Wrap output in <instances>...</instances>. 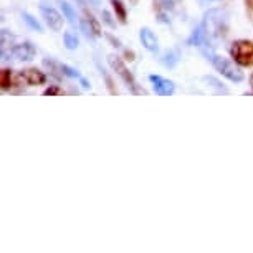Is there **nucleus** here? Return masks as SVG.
<instances>
[{"instance_id":"nucleus-1","label":"nucleus","mask_w":253,"mask_h":253,"mask_svg":"<svg viewBox=\"0 0 253 253\" xmlns=\"http://www.w3.org/2000/svg\"><path fill=\"white\" fill-rule=\"evenodd\" d=\"M202 53H204L205 58L213 65V68H215L218 73H220L223 78H227L228 81L240 83V81H243V78H245V76H243V71L238 70L230 60L223 58V56L213 53V51H210V50H202Z\"/></svg>"},{"instance_id":"nucleus-2","label":"nucleus","mask_w":253,"mask_h":253,"mask_svg":"<svg viewBox=\"0 0 253 253\" xmlns=\"http://www.w3.org/2000/svg\"><path fill=\"white\" fill-rule=\"evenodd\" d=\"M108 63L109 66L114 70V73H116L119 78L123 80V83L126 84L127 89L132 93V94H146V91L139 86V83L136 81L134 75L131 73L129 68H127L126 65H124V61L119 58L116 55H109L108 56Z\"/></svg>"},{"instance_id":"nucleus-3","label":"nucleus","mask_w":253,"mask_h":253,"mask_svg":"<svg viewBox=\"0 0 253 253\" xmlns=\"http://www.w3.org/2000/svg\"><path fill=\"white\" fill-rule=\"evenodd\" d=\"M230 55L237 65L243 68L253 66V42L250 40H235L230 46Z\"/></svg>"},{"instance_id":"nucleus-4","label":"nucleus","mask_w":253,"mask_h":253,"mask_svg":"<svg viewBox=\"0 0 253 253\" xmlns=\"http://www.w3.org/2000/svg\"><path fill=\"white\" fill-rule=\"evenodd\" d=\"M40 12H42V15H43V18H45V23L50 27V30H53V32L63 30V23H65L63 18H65V15H61L56 8L48 5V3L42 2L40 3Z\"/></svg>"},{"instance_id":"nucleus-5","label":"nucleus","mask_w":253,"mask_h":253,"mask_svg":"<svg viewBox=\"0 0 253 253\" xmlns=\"http://www.w3.org/2000/svg\"><path fill=\"white\" fill-rule=\"evenodd\" d=\"M17 80L27 83L28 86H40V84L46 83V75L43 73V71H40L37 68H27V70H22L20 73H18Z\"/></svg>"},{"instance_id":"nucleus-6","label":"nucleus","mask_w":253,"mask_h":253,"mask_svg":"<svg viewBox=\"0 0 253 253\" xmlns=\"http://www.w3.org/2000/svg\"><path fill=\"white\" fill-rule=\"evenodd\" d=\"M149 81L152 83L154 91L159 94V96H172L175 91V84L172 81L162 78L159 75H149Z\"/></svg>"},{"instance_id":"nucleus-7","label":"nucleus","mask_w":253,"mask_h":253,"mask_svg":"<svg viewBox=\"0 0 253 253\" xmlns=\"http://www.w3.org/2000/svg\"><path fill=\"white\" fill-rule=\"evenodd\" d=\"M10 53L13 58H17L20 61H32L37 56V48L30 42H25V43H18L15 46H12Z\"/></svg>"},{"instance_id":"nucleus-8","label":"nucleus","mask_w":253,"mask_h":253,"mask_svg":"<svg viewBox=\"0 0 253 253\" xmlns=\"http://www.w3.org/2000/svg\"><path fill=\"white\" fill-rule=\"evenodd\" d=\"M139 38H141V43L144 46L146 50L152 51V53H157L159 51V42H157V37L154 35V32L151 28H141L139 32Z\"/></svg>"},{"instance_id":"nucleus-9","label":"nucleus","mask_w":253,"mask_h":253,"mask_svg":"<svg viewBox=\"0 0 253 253\" xmlns=\"http://www.w3.org/2000/svg\"><path fill=\"white\" fill-rule=\"evenodd\" d=\"M207 38H209V30H207V27H205V23L202 22L192 32V35L189 37L187 43L192 45V46H200V45H204L205 42H207Z\"/></svg>"},{"instance_id":"nucleus-10","label":"nucleus","mask_w":253,"mask_h":253,"mask_svg":"<svg viewBox=\"0 0 253 253\" xmlns=\"http://www.w3.org/2000/svg\"><path fill=\"white\" fill-rule=\"evenodd\" d=\"M154 10L159 17V22L169 23V18H167V12L172 10V2L170 0H154Z\"/></svg>"},{"instance_id":"nucleus-11","label":"nucleus","mask_w":253,"mask_h":253,"mask_svg":"<svg viewBox=\"0 0 253 253\" xmlns=\"http://www.w3.org/2000/svg\"><path fill=\"white\" fill-rule=\"evenodd\" d=\"M113 5V10L116 13V18L119 22L123 23V25H126L127 23V10H126V5L121 2V0H109Z\"/></svg>"},{"instance_id":"nucleus-12","label":"nucleus","mask_w":253,"mask_h":253,"mask_svg":"<svg viewBox=\"0 0 253 253\" xmlns=\"http://www.w3.org/2000/svg\"><path fill=\"white\" fill-rule=\"evenodd\" d=\"M56 3L60 5L61 12H63V15H65L66 20H68L71 25H76V12H75L73 5H70L66 0H56Z\"/></svg>"},{"instance_id":"nucleus-13","label":"nucleus","mask_w":253,"mask_h":253,"mask_svg":"<svg viewBox=\"0 0 253 253\" xmlns=\"http://www.w3.org/2000/svg\"><path fill=\"white\" fill-rule=\"evenodd\" d=\"M61 68H63V73H65L66 76H70V78H76V80H80L81 86H83L84 89H89V88H91V84H89V81H88V80H84L83 76H81V75L78 73V70L71 68L70 65H61Z\"/></svg>"},{"instance_id":"nucleus-14","label":"nucleus","mask_w":253,"mask_h":253,"mask_svg":"<svg viewBox=\"0 0 253 253\" xmlns=\"http://www.w3.org/2000/svg\"><path fill=\"white\" fill-rule=\"evenodd\" d=\"M13 86V76H12V70L10 68H3L0 71V88L3 91H8Z\"/></svg>"},{"instance_id":"nucleus-15","label":"nucleus","mask_w":253,"mask_h":253,"mask_svg":"<svg viewBox=\"0 0 253 253\" xmlns=\"http://www.w3.org/2000/svg\"><path fill=\"white\" fill-rule=\"evenodd\" d=\"M179 58H180V55L177 50H169L164 56H162V63L166 66H169V68H174V66L179 63Z\"/></svg>"},{"instance_id":"nucleus-16","label":"nucleus","mask_w":253,"mask_h":253,"mask_svg":"<svg viewBox=\"0 0 253 253\" xmlns=\"http://www.w3.org/2000/svg\"><path fill=\"white\" fill-rule=\"evenodd\" d=\"M63 43L68 50H76L80 46V40L73 32H65L63 33Z\"/></svg>"},{"instance_id":"nucleus-17","label":"nucleus","mask_w":253,"mask_h":253,"mask_svg":"<svg viewBox=\"0 0 253 253\" xmlns=\"http://www.w3.org/2000/svg\"><path fill=\"white\" fill-rule=\"evenodd\" d=\"M43 65L46 66V68H50L51 75H53L56 80H61V76L65 75V73H63V68H61V65L55 63L53 60H50V58H45V60H43Z\"/></svg>"},{"instance_id":"nucleus-18","label":"nucleus","mask_w":253,"mask_h":253,"mask_svg":"<svg viewBox=\"0 0 253 253\" xmlns=\"http://www.w3.org/2000/svg\"><path fill=\"white\" fill-rule=\"evenodd\" d=\"M22 17H23V22H25L27 25L32 28V30H35V32H38V33H42V32H43V27L40 25V22H38L35 17H32L30 13L23 12V15H22Z\"/></svg>"},{"instance_id":"nucleus-19","label":"nucleus","mask_w":253,"mask_h":253,"mask_svg":"<svg viewBox=\"0 0 253 253\" xmlns=\"http://www.w3.org/2000/svg\"><path fill=\"white\" fill-rule=\"evenodd\" d=\"M80 28L83 30V33H84V37L88 38V40H93L94 37V32H93V28H91V25H89V22H88V18L84 17V18H81L80 20Z\"/></svg>"},{"instance_id":"nucleus-20","label":"nucleus","mask_w":253,"mask_h":253,"mask_svg":"<svg viewBox=\"0 0 253 253\" xmlns=\"http://www.w3.org/2000/svg\"><path fill=\"white\" fill-rule=\"evenodd\" d=\"M84 10V15H86V18H88V22H89V25H91V28H93V32H94V35L96 37H101L103 35V32H101V27H99V23H98V20L94 18L91 13H89L86 8H83Z\"/></svg>"},{"instance_id":"nucleus-21","label":"nucleus","mask_w":253,"mask_h":253,"mask_svg":"<svg viewBox=\"0 0 253 253\" xmlns=\"http://www.w3.org/2000/svg\"><path fill=\"white\" fill-rule=\"evenodd\" d=\"M98 68H99V71H101L104 81H106V86L109 89V93H111V94H118V89H116V86H114V81L111 80V76L106 73V70H104L103 66H99V63H98Z\"/></svg>"},{"instance_id":"nucleus-22","label":"nucleus","mask_w":253,"mask_h":253,"mask_svg":"<svg viewBox=\"0 0 253 253\" xmlns=\"http://www.w3.org/2000/svg\"><path fill=\"white\" fill-rule=\"evenodd\" d=\"M101 15H103V22L106 23L108 27H111V28L116 27V22H114L113 18H111V15H109V12H108V10H103V12H101Z\"/></svg>"},{"instance_id":"nucleus-23","label":"nucleus","mask_w":253,"mask_h":253,"mask_svg":"<svg viewBox=\"0 0 253 253\" xmlns=\"http://www.w3.org/2000/svg\"><path fill=\"white\" fill-rule=\"evenodd\" d=\"M205 81H209V83H212V86H213V88H217L220 93H227V88H223L222 84L218 83V81H217L215 78H210V76H207V78H205Z\"/></svg>"},{"instance_id":"nucleus-24","label":"nucleus","mask_w":253,"mask_h":253,"mask_svg":"<svg viewBox=\"0 0 253 253\" xmlns=\"http://www.w3.org/2000/svg\"><path fill=\"white\" fill-rule=\"evenodd\" d=\"M43 94L45 96H55V94H63V91H61L58 86H50V88L45 89Z\"/></svg>"},{"instance_id":"nucleus-25","label":"nucleus","mask_w":253,"mask_h":253,"mask_svg":"<svg viewBox=\"0 0 253 253\" xmlns=\"http://www.w3.org/2000/svg\"><path fill=\"white\" fill-rule=\"evenodd\" d=\"M245 7H247V12L253 15V0H245Z\"/></svg>"},{"instance_id":"nucleus-26","label":"nucleus","mask_w":253,"mask_h":253,"mask_svg":"<svg viewBox=\"0 0 253 253\" xmlns=\"http://www.w3.org/2000/svg\"><path fill=\"white\" fill-rule=\"evenodd\" d=\"M106 38H108L109 42H111L113 46H116V48H119V46H121V43H119V40H114V37H111V35H106Z\"/></svg>"},{"instance_id":"nucleus-27","label":"nucleus","mask_w":253,"mask_h":253,"mask_svg":"<svg viewBox=\"0 0 253 253\" xmlns=\"http://www.w3.org/2000/svg\"><path fill=\"white\" fill-rule=\"evenodd\" d=\"M124 56H126V60H129V61L134 60V53H132L131 50H124Z\"/></svg>"},{"instance_id":"nucleus-28","label":"nucleus","mask_w":253,"mask_h":253,"mask_svg":"<svg viewBox=\"0 0 253 253\" xmlns=\"http://www.w3.org/2000/svg\"><path fill=\"white\" fill-rule=\"evenodd\" d=\"M213 2H220V0H199V3H202V5H207V3H213Z\"/></svg>"},{"instance_id":"nucleus-29","label":"nucleus","mask_w":253,"mask_h":253,"mask_svg":"<svg viewBox=\"0 0 253 253\" xmlns=\"http://www.w3.org/2000/svg\"><path fill=\"white\" fill-rule=\"evenodd\" d=\"M75 2H78L81 7H83V8H86V2H84V0H75Z\"/></svg>"},{"instance_id":"nucleus-30","label":"nucleus","mask_w":253,"mask_h":253,"mask_svg":"<svg viewBox=\"0 0 253 253\" xmlns=\"http://www.w3.org/2000/svg\"><path fill=\"white\" fill-rule=\"evenodd\" d=\"M250 86H252V89H253V73H252V76H250Z\"/></svg>"},{"instance_id":"nucleus-31","label":"nucleus","mask_w":253,"mask_h":253,"mask_svg":"<svg viewBox=\"0 0 253 253\" xmlns=\"http://www.w3.org/2000/svg\"><path fill=\"white\" fill-rule=\"evenodd\" d=\"M129 2L132 3V5H136V3H137V2H139V0H129Z\"/></svg>"}]
</instances>
